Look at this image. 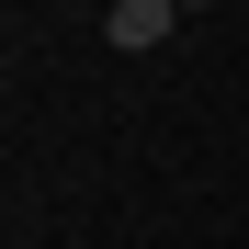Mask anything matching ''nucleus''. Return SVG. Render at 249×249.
Returning a JSON list of instances; mask_svg holds the SVG:
<instances>
[{"label": "nucleus", "mask_w": 249, "mask_h": 249, "mask_svg": "<svg viewBox=\"0 0 249 249\" xmlns=\"http://www.w3.org/2000/svg\"><path fill=\"white\" fill-rule=\"evenodd\" d=\"M181 12H204V0H181Z\"/></svg>", "instance_id": "nucleus-2"}, {"label": "nucleus", "mask_w": 249, "mask_h": 249, "mask_svg": "<svg viewBox=\"0 0 249 249\" xmlns=\"http://www.w3.org/2000/svg\"><path fill=\"white\" fill-rule=\"evenodd\" d=\"M170 23H181V0H113V12H102L113 57H159V46H170Z\"/></svg>", "instance_id": "nucleus-1"}]
</instances>
